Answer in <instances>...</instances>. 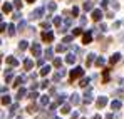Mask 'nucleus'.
<instances>
[{
    "mask_svg": "<svg viewBox=\"0 0 124 119\" xmlns=\"http://www.w3.org/2000/svg\"><path fill=\"white\" fill-rule=\"evenodd\" d=\"M91 92H92V89L87 87V89H85V94H84V102H85V104H89V102L92 101V94H91Z\"/></svg>",
    "mask_w": 124,
    "mask_h": 119,
    "instance_id": "obj_4",
    "label": "nucleus"
},
{
    "mask_svg": "<svg viewBox=\"0 0 124 119\" xmlns=\"http://www.w3.org/2000/svg\"><path fill=\"white\" fill-rule=\"evenodd\" d=\"M87 84H89V79H82L81 82H79V86H82V87H85Z\"/></svg>",
    "mask_w": 124,
    "mask_h": 119,
    "instance_id": "obj_37",
    "label": "nucleus"
},
{
    "mask_svg": "<svg viewBox=\"0 0 124 119\" xmlns=\"http://www.w3.org/2000/svg\"><path fill=\"white\" fill-rule=\"evenodd\" d=\"M12 19H14V20H19V19H20V14H14V17H12Z\"/></svg>",
    "mask_w": 124,
    "mask_h": 119,
    "instance_id": "obj_42",
    "label": "nucleus"
},
{
    "mask_svg": "<svg viewBox=\"0 0 124 119\" xmlns=\"http://www.w3.org/2000/svg\"><path fill=\"white\" fill-rule=\"evenodd\" d=\"M23 80H25V76H20V77H17V80L14 82V87H19V86H20Z\"/></svg>",
    "mask_w": 124,
    "mask_h": 119,
    "instance_id": "obj_16",
    "label": "nucleus"
},
{
    "mask_svg": "<svg viewBox=\"0 0 124 119\" xmlns=\"http://www.w3.org/2000/svg\"><path fill=\"white\" fill-rule=\"evenodd\" d=\"M17 109H19V104H14V106H10V112H12V114H14Z\"/></svg>",
    "mask_w": 124,
    "mask_h": 119,
    "instance_id": "obj_35",
    "label": "nucleus"
},
{
    "mask_svg": "<svg viewBox=\"0 0 124 119\" xmlns=\"http://www.w3.org/2000/svg\"><path fill=\"white\" fill-rule=\"evenodd\" d=\"M91 40H92V32L87 30V32L84 34V37H82V44H91Z\"/></svg>",
    "mask_w": 124,
    "mask_h": 119,
    "instance_id": "obj_7",
    "label": "nucleus"
},
{
    "mask_svg": "<svg viewBox=\"0 0 124 119\" xmlns=\"http://www.w3.org/2000/svg\"><path fill=\"white\" fill-rule=\"evenodd\" d=\"M50 72V67L49 65H42V69H40V76H47Z\"/></svg>",
    "mask_w": 124,
    "mask_h": 119,
    "instance_id": "obj_14",
    "label": "nucleus"
},
{
    "mask_svg": "<svg viewBox=\"0 0 124 119\" xmlns=\"http://www.w3.org/2000/svg\"><path fill=\"white\" fill-rule=\"evenodd\" d=\"M35 111H37V106H35V104H30V106L27 107V112H30V114H34Z\"/></svg>",
    "mask_w": 124,
    "mask_h": 119,
    "instance_id": "obj_21",
    "label": "nucleus"
},
{
    "mask_svg": "<svg viewBox=\"0 0 124 119\" xmlns=\"http://www.w3.org/2000/svg\"><path fill=\"white\" fill-rule=\"evenodd\" d=\"M0 22H2V15H0Z\"/></svg>",
    "mask_w": 124,
    "mask_h": 119,
    "instance_id": "obj_47",
    "label": "nucleus"
},
{
    "mask_svg": "<svg viewBox=\"0 0 124 119\" xmlns=\"http://www.w3.org/2000/svg\"><path fill=\"white\" fill-rule=\"evenodd\" d=\"M27 2H29V3H34V2H35V0H27Z\"/></svg>",
    "mask_w": 124,
    "mask_h": 119,
    "instance_id": "obj_46",
    "label": "nucleus"
},
{
    "mask_svg": "<svg viewBox=\"0 0 124 119\" xmlns=\"http://www.w3.org/2000/svg\"><path fill=\"white\" fill-rule=\"evenodd\" d=\"M19 49H20V50H25V49H27V42H25V40H22L20 44H19Z\"/></svg>",
    "mask_w": 124,
    "mask_h": 119,
    "instance_id": "obj_25",
    "label": "nucleus"
},
{
    "mask_svg": "<svg viewBox=\"0 0 124 119\" xmlns=\"http://www.w3.org/2000/svg\"><path fill=\"white\" fill-rule=\"evenodd\" d=\"M3 30H5V24H0V34H2Z\"/></svg>",
    "mask_w": 124,
    "mask_h": 119,
    "instance_id": "obj_44",
    "label": "nucleus"
},
{
    "mask_svg": "<svg viewBox=\"0 0 124 119\" xmlns=\"http://www.w3.org/2000/svg\"><path fill=\"white\" fill-rule=\"evenodd\" d=\"M82 30H81V27H77V29H74V35H79Z\"/></svg>",
    "mask_w": 124,
    "mask_h": 119,
    "instance_id": "obj_41",
    "label": "nucleus"
},
{
    "mask_svg": "<svg viewBox=\"0 0 124 119\" xmlns=\"http://www.w3.org/2000/svg\"><path fill=\"white\" fill-rule=\"evenodd\" d=\"M121 101H112V104H111V107L114 109V111H117V109H121Z\"/></svg>",
    "mask_w": 124,
    "mask_h": 119,
    "instance_id": "obj_12",
    "label": "nucleus"
},
{
    "mask_svg": "<svg viewBox=\"0 0 124 119\" xmlns=\"http://www.w3.org/2000/svg\"><path fill=\"white\" fill-rule=\"evenodd\" d=\"M55 50H57V52H64V50H65V45H57Z\"/></svg>",
    "mask_w": 124,
    "mask_h": 119,
    "instance_id": "obj_40",
    "label": "nucleus"
},
{
    "mask_svg": "<svg viewBox=\"0 0 124 119\" xmlns=\"http://www.w3.org/2000/svg\"><path fill=\"white\" fill-rule=\"evenodd\" d=\"M69 42H72V35H65V37H64V42H62V44H69Z\"/></svg>",
    "mask_w": 124,
    "mask_h": 119,
    "instance_id": "obj_28",
    "label": "nucleus"
},
{
    "mask_svg": "<svg viewBox=\"0 0 124 119\" xmlns=\"http://www.w3.org/2000/svg\"><path fill=\"white\" fill-rule=\"evenodd\" d=\"M72 15H74V17L79 15V7H74V8H72Z\"/></svg>",
    "mask_w": 124,
    "mask_h": 119,
    "instance_id": "obj_34",
    "label": "nucleus"
},
{
    "mask_svg": "<svg viewBox=\"0 0 124 119\" xmlns=\"http://www.w3.org/2000/svg\"><path fill=\"white\" fill-rule=\"evenodd\" d=\"M52 54H54V50L52 49H47L45 50V59H52Z\"/></svg>",
    "mask_w": 124,
    "mask_h": 119,
    "instance_id": "obj_24",
    "label": "nucleus"
},
{
    "mask_svg": "<svg viewBox=\"0 0 124 119\" xmlns=\"http://www.w3.org/2000/svg\"><path fill=\"white\" fill-rule=\"evenodd\" d=\"M49 104V96H40V106H47Z\"/></svg>",
    "mask_w": 124,
    "mask_h": 119,
    "instance_id": "obj_18",
    "label": "nucleus"
},
{
    "mask_svg": "<svg viewBox=\"0 0 124 119\" xmlns=\"http://www.w3.org/2000/svg\"><path fill=\"white\" fill-rule=\"evenodd\" d=\"M7 62H8V65H14V67L19 64V60L15 59V57H8V59H7Z\"/></svg>",
    "mask_w": 124,
    "mask_h": 119,
    "instance_id": "obj_17",
    "label": "nucleus"
},
{
    "mask_svg": "<svg viewBox=\"0 0 124 119\" xmlns=\"http://www.w3.org/2000/svg\"><path fill=\"white\" fill-rule=\"evenodd\" d=\"M109 3H111L109 0H102V2H101V7H102V8H107V5H109Z\"/></svg>",
    "mask_w": 124,
    "mask_h": 119,
    "instance_id": "obj_33",
    "label": "nucleus"
},
{
    "mask_svg": "<svg viewBox=\"0 0 124 119\" xmlns=\"http://www.w3.org/2000/svg\"><path fill=\"white\" fill-rule=\"evenodd\" d=\"M81 99H79V94H72L70 96V104H79Z\"/></svg>",
    "mask_w": 124,
    "mask_h": 119,
    "instance_id": "obj_11",
    "label": "nucleus"
},
{
    "mask_svg": "<svg viewBox=\"0 0 124 119\" xmlns=\"http://www.w3.org/2000/svg\"><path fill=\"white\" fill-rule=\"evenodd\" d=\"M65 76V71H59L57 74H54V82H57V80H61L62 77Z\"/></svg>",
    "mask_w": 124,
    "mask_h": 119,
    "instance_id": "obj_9",
    "label": "nucleus"
},
{
    "mask_svg": "<svg viewBox=\"0 0 124 119\" xmlns=\"http://www.w3.org/2000/svg\"><path fill=\"white\" fill-rule=\"evenodd\" d=\"M92 119H101V116H94V118H92Z\"/></svg>",
    "mask_w": 124,
    "mask_h": 119,
    "instance_id": "obj_45",
    "label": "nucleus"
},
{
    "mask_svg": "<svg viewBox=\"0 0 124 119\" xmlns=\"http://www.w3.org/2000/svg\"><path fill=\"white\" fill-rule=\"evenodd\" d=\"M49 10H55V3H50L49 5Z\"/></svg>",
    "mask_w": 124,
    "mask_h": 119,
    "instance_id": "obj_43",
    "label": "nucleus"
},
{
    "mask_svg": "<svg viewBox=\"0 0 124 119\" xmlns=\"http://www.w3.org/2000/svg\"><path fill=\"white\" fill-rule=\"evenodd\" d=\"M82 76H84V69L82 67H76V69L70 71V80L77 79V77H82Z\"/></svg>",
    "mask_w": 124,
    "mask_h": 119,
    "instance_id": "obj_1",
    "label": "nucleus"
},
{
    "mask_svg": "<svg viewBox=\"0 0 124 119\" xmlns=\"http://www.w3.org/2000/svg\"><path fill=\"white\" fill-rule=\"evenodd\" d=\"M96 104H97V107H99V109H102L104 106H106V104H107V97H99V99H97V102H96Z\"/></svg>",
    "mask_w": 124,
    "mask_h": 119,
    "instance_id": "obj_8",
    "label": "nucleus"
},
{
    "mask_svg": "<svg viewBox=\"0 0 124 119\" xmlns=\"http://www.w3.org/2000/svg\"><path fill=\"white\" fill-rule=\"evenodd\" d=\"M29 99L35 101V99H37V92H30V94H29Z\"/></svg>",
    "mask_w": 124,
    "mask_h": 119,
    "instance_id": "obj_32",
    "label": "nucleus"
},
{
    "mask_svg": "<svg viewBox=\"0 0 124 119\" xmlns=\"http://www.w3.org/2000/svg\"><path fill=\"white\" fill-rule=\"evenodd\" d=\"M61 112L62 114H69V112H70V104H64L62 109H61Z\"/></svg>",
    "mask_w": 124,
    "mask_h": 119,
    "instance_id": "obj_13",
    "label": "nucleus"
},
{
    "mask_svg": "<svg viewBox=\"0 0 124 119\" xmlns=\"http://www.w3.org/2000/svg\"><path fill=\"white\" fill-rule=\"evenodd\" d=\"M14 5H15L17 8H22V2H20V0H15V2H14Z\"/></svg>",
    "mask_w": 124,
    "mask_h": 119,
    "instance_id": "obj_39",
    "label": "nucleus"
},
{
    "mask_svg": "<svg viewBox=\"0 0 124 119\" xmlns=\"http://www.w3.org/2000/svg\"><path fill=\"white\" fill-rule=\"evenodd\" d=\"M23 67H25L27 71H30V69L34 67V62H32V60H29V59H25V60H23Z\"/></svg>",
    "mask_w": 124,
    "mask_h": 119,
    "instance_id": "obj_10",
    "label": "nucleus"
},
{
    "mask_svg": "<svg viewBox=\"0 0 124 119\" xmlns=\"http://www.w3.org/2000/svg\"><path fill=\"white\" fill-rule=\"evenodd\" d=\"M0 62H2V56H0Z\"/></svg>",
    "mask_w": 124,
    "mask_h": 119,
    "instance_id": "obj_48",
    "label": "nucleus"
},
{
    "mask_svg": "<svg viewBox=\"0 0 124 119\" xmlns=\"http://www.w3.org/2000/svg\"><path fill=\"white\" fill-rule=\"evenodd\" d=\"M3 12H5V14L12 12V3H5V5H3Z\"/></svg>",
    "mask_w": 124,
    "mask_h": 119,
    "instance_id": "obj_23",
    "label": "nucleus"
},
{
    "mask_svg": "<svg viewBox=\"0 0 124 119\" xmlns=\"http://www.w3.org/2000/svg\"><path fill=\"white\" fill-rule=\"evenodd\" d=\"M0 44H2V40H0Z\"/></svg>",
    "mask_w": 124,
    "mask_h": 119,
    "instance_id": "obj_50",
    "label": "nucleus"
},
{
    "mask_svg": "<svg viewBox=\"0 0 124 119\" xmlns=\"http://www.w3.org/2000/svg\"><path fill=\"white\" fill-rule=\"evenodd\" d=\"M40 87H42V89H47V87H49V80H42Z\"/></svg>",
    "mask_w": 124,
    "mask_h": 119,
    "instance_id": "obj_31",
    "label": "nucleus"
},
{
    "mask_svg": "<svg viewBox=\"0 0 124 119\" xmlns=\"http://www.w3.org/2000/svg\"><path fill=\"white\" fill-rule=\"evenodd\" d=\"M42 40L44 42H52L54 40V34L52 32H42Z\"/></svg>",
    "mask_w": 124,
    "mask_h": 119,
    "instance_id": "obj_5",
    "label": "nucleus"
},
{
    "mask_svg": "<svg viewBox=\"0 0 124 119\" xmlns=\"http://www.w3.org/2000/svg\"><path fill=\"white\" fill-rule=\"evenodd\" d=\"M54 119H61V118H54Z\"/></svg>",
    "mask_w": 124,
    "mask_h": 119,
    "instance_id": "obj_49",
    "label": "nucleus"
},
{
    "mask_svg": "<svg viewBox=\"0 0 124 119\" xmlns=\"http://www.w3.org/2000/svg\"><path fill=\"white\" fill-rule=\"evenodd\" d=\"M91 15H92V20H94V22H99V20L102 19V12H101L99 8H96V10L92 8V14H91Z\"/></svg>",
    "mask_w": 124,
    "mask_h": 119,
    "instance_id": "obj_2",
    "label": "nucleus"
},
{
    "mask_svg": "<svg viewBox=\"0 0 124 119\" xmlns=\"http://www.w3.org/2000/svg\"><path fill=\"white\" fill-rule=\"evenodd\" d=\"M25 94H27V89H25V87H22L20 91H19V94H17V99H22Z\"/></svg>",
    "mask_w": 124,
    "mask_h": 119,
    "instance_id": "obj_19",
    "label": "nucleus"
},
{
    "mask_svg": "<svg viewBox=\"0 0 124 119\" xmlns=\"http://www.w3.org/2000/svg\"><path fill=\"white\" fill-rule=\"evenodd\" d=\"M65 62H67V64H74V62H76V56H74V54H69V56L65 57Z\"/></svg>",
    "mask_w": 124,
    "mask_h": 119,
    "instance_id": "obj_15",
    "label": "nucleus"
},
{
    "mask_svg": "<svg viewBox=\"0 0 124 119\" xmlns=\"http://www.w3.org/2000/svg\"><path fill=\"white\" fill-rule=\"evenodd\" d=\"M104 62H106V60H104L102 57H99V59L96 60V65H97V67H101V65H104Z\"/></svg>",
    "mask_w": 124,
    "mask_h": 119,
    "instance_id": "obj_26",
    "label": "nucleus"
},
{
    "mask_svg": "<svg viewBox=\"0 0 124 119\" xmlns=\"http://www.w3.org/2000/svg\"><path fill=\"white\" fill-rule=\"evenodd\" d=\"M54 65H55V67H61V65H62V60L61 59H54Z\"/></svg>",
    "mask_w": 124,
    "mask_h": 119,
    "instance_id": "obj_36",
    "label": "nucleus"
},
{
    "mask_svg": "<svg viewBox=\"0 0 124 119\" xmlns=\"http://www.w3.org/2000/svg\"><path fill=\"white\" fill-rule=\"evenodd\" d=\"M12 102V99H10V96H3L2 97V104H5V106H8Z\"/></svg>",
    "mask_w": 124,
    "mask_h": 119,
    "instance_id": "obj_20",
    "label": "nucleus"
},
{
    "mask_svg": "<svg viewBox=\"0 0 124 119\" xmlns=\"http://www.w3.org/2000/svg\"><path fill=\"white\" fill-rule=\"evenodd\" d=\"M94 57H96L94 54H89V57H87V65H91V64H92V60H94Z\"/></svg>",
    "mask_w": 124,
    "mask_h": 119,
    "instance_id": "obj_27",
    "label": "nucleus"
},
{
    "mask_svg": "<svg viewBox=\"0 0 124 119\" xmlns=\"http://www.w3.org/2000/svg\"><path fill=\"white\" fill-rule=\"evenodd\" d=\"M42 15H44V7H40V8H35V10L32 12V19H40Z\"/></svg>",
    "mask_w": 124,
    "mask_h": 119,
    "instance_id": "obj_6",
    "label": "nucleus"
},
{
    "mask_svg": "<svg viewBox=\"0 0 124 119\" xmlns=\"http://www.w3.org/2000/svg\"><path fill=\"white\" fill-rule=\"evenodd\" d=\"M61 22H62L61 17H54V24H55V25H61Z\"/></svg>",
    "mask_w": 124,
    "mask_h": 119,
    "instance_id": "obj_38",
    "label": "nucleus"
},
{
    "mask_svg": "<svg viewBox=\"0 0 124 119\" xmlns=\"http://www.w3.org/2000/svg\"><path fill=\"white\" fill-rule=\"evenodd\" d=\"M119 59H121V54H114V56L111 57V64H116Z\"/></svg>",
    "mask_w": 124,
    "mask_h": 119,
    "instance_id": "obj_22",
    "label": "nucleus"
},
{
    "mask_svg": "<svg viewBox=\"0 0 124 119\" xmlns=\"http://www.w3.org/2000/svg\"><path fill=\"white\" fill-rule=\"evenodd\" d=\"M40 52H42L40 44H34V45H32V54H34V57H40Z\"/></svg>",
    "mask_w": 124,
    "mask_h": 119,
    "instance_id": "obj_3",
    "label": "nucleus"
},
{
    "mask_svg": "<svg viewBox=\"0 0 124 119\" xmlns=\"http://www.w3.org/2000/svg\"><path fill=\"white\" fill-rule=\"evenodd\" d=\"M84 8H85V10H92V3H91V2H85V3H84Z\"/></svg>",
    "mask_w": 124,
    "mask_h": 119,
    "instance_id": "obj_29",
    "label": "nucleus"
},
{
    "mask_svg": "<svg viewBox=\"0 0 124 119\" xmlns=\"http://www.w3.org/2000/svg\"><path fill=\"white\" fill-rule=\"evenodd\" d=\"M8 34H10V35H14V34H15V27H14V24H12V25H8Z\"/></svg>",
    "mask_w": 124,
    "mask_h": 119,
    "instance_id": "obj_30",
    "label": "nucleus"
}]
</instances>
